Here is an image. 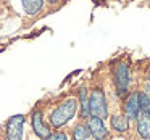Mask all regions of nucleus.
I'll return each instance as SVG.
<instances>
[{
	"mask_svg": "<svg viewBox=\"0 0 150 140\" xmlns=\"http://www.w3.org/2000/svg\"><path fill=\"white\" fill-rule=\"evenodd\" d=\"M76 110H78V103L76 100L69 98V100H65L60 106H57L55 110L50 114V122H52L53 127H62L68 122L69 119H73L76 114Z\"/></svg>",
	"mask_w": 150,
	"mask_h": 140,
	"instance_id": "obj_1",
	"label": "nucleus"
},
{
	"mask_svg": "<svg viewBox=\"0 0 150 140\" xmlns=\"http://www.w3.org/2000/svg\"><path fill=\"white\" fill-rule=\"evenodd\" d=\"M89 110H91V116L100 117V119L108 116L107 100H105V95L100 89H94L91 92V97H89Z\"/></svg>",
	"mask_w": 150,
	"mask_h": 140,
	"instance_id": "obj_2",
	"label": "nucleus"
},
{
	"mask_svg": "<svg viewBox=\"0 0 150 140\" xmlns=\"http://www.w3.org/2000/svg\"><path fill=\"white\" fill-rule=\"evenodd\" d=\"M23 126H24L23 114L11 116L7 122V139L8 140H21L23 139Z\"/></svg>",
	"mask_w": 150,
	"mask_h": 140,
	"instance_id": "obj_3",
	"label": "nucleus"
},
{
	"mask_svg": "<svg viewBox=\"0 0 150 140\" xmlns=\"http://www.w3.org/2000/svg\"><path fill=\"white\" fill-rule=\"evenodd\" d=\"M115 84H116V89H118V94L120 95L127 92V87H129V69H127V65L123 61L115 69Z\"/></svg>",
	"mask_w": 150,
	"mask_h": 140,
	"instance_id": "obj_4",
	"label": "nucleus"
},
{
	"mask_svg": "<svg viewBox=\"0 0 150 140\" xmlns=\"http://www.w3.org/2000/svg\"><path fill=\"white\" fill-rule=\"evenodd\" d=\"M33 129H34V134H36L39 139H49L52 134H50V129L45 122H44V116L40 111H34L33 113Z\"/></svg>",
	"mask_w": 150,
	"mask_h": 140,
	"instance_id": "obj_5",
	"label": "nucleus"
},
{
	"mask_svg": "<svg viewBox=\"0 0 150 140\" xmlns=\"http://www.w3.org/2000/svg\"><path fill=\"white\" fill-rule=\"evenodd\" d=\"M137 132L142 139L150 140V113L147 111H139L137 114Z\"/></svg>",
	"mask_w": 150,
	"mask_h": 140,
	"instance_id": "obj_6",
	"label": "nucleus"
},
{
	"mask_svg": "<svg viewBox=\"0 0 150 140\" xmlns=\"http://www.w3.org/2000/svg\"><path fill=\"white\" fill-rule=\"evenodd\" d=\"M89 129H91V134H92V137L94 139H97V140H103L105 137L108 135V130H107V127L103 126V122H102V119L100 117H95V116H92L91 119H89Z\"/></svg>",
	"mask_w": 150,
	"mask_h": 140,
	"instance_id": "obj_7",
	"label": "nucleus"
},
{
	"mask_svg": "<svg viewBox=\"0 0 150 140\" xmlns=\"http://www.w3.org/2000/svg\"><path fill=\"white\" fill-rule=\"evenodd\" d=\"M140 111V105H139V94H132L126 101V116L127 119L134 121L137 119V114Z\"/></svg>",
	"mask_w": 150,
	"mask_h": 140,
	"instance_id": "obj_8",
	"label": "nucleus"
},
{
	"mask_svg": "<svg viewBox=\"0 0 150 140\" xmlns=\"http://www.w3.org/2000/svg\"><path fill=\"white\" fill-rule=\"evenodd\" d=\"M21 4H23V8L28 15L34 16L37 15L44 7V0H21Z\"/></svg>",
	"mask_w": 150,
	"mask_h": 140,
	"instance_id": "obj_9",
	"label": "nucleus"
},
{
	"mask_svg": "<svg viewBox=\"0 0 150 140\" xmlns=\"http://www.w3.org/2000/svg\"><path fill=\"white\" fill-rule=\"evenodd\" d=\"M111 126L120 132H124V130L129 129V119H127V116L115 114V116H111Z\"/></svg>",
	"mask_w": 150,
	"mask_h": 140,
	"instance_id": "obj_10",
	"label": "nucleus"
},
{
	"mask_svg": "<svg viewBox=\"0 0 150 140\" xmlns=\"http://www.w3.org/2000/svg\"><path fill=\"white\" fill-rule=\"evenodd\" d=\"M91 129L89 126H84V124H79V126L74 127L73 130V139L74 140H89L91 139Z\"/></svg>",
	"mask_w": 150,
	"mask_h": 140,
	"instance_id": "obj_11",
	"label": "nucleus"
},
{
	"mask_svg": "<svg viewBox=\"0 0 150 140\" xmlns=\"http://www.w3.org/2000/svg\"><path fill=\"white\" fill-rule=\"evenodd\" d=\"M79 97H81V105H82V116H91L89 100L86 98V89H81V90H79Z\"/></svg>",
	"mask_w": 150,
	"mask_h": 140,
	"instance_id": "obj_12",
	"label": "nucleus"
},
{
	"mask_svg": "<svg viewBox=\"0 0 150 140\" xmlns=\"http://www.w3.org/2000/svg\"><path fill=\"white\" fill-rule=\"evenodd\" d=\"M139 105L142 111L150 113V98L147 97V94H139Z\"/></svg>",
	"mask_w": 150,
	"mask_h": 140,
	"instance_id": "obj_13",
	"label": "nucleus"
},
{
	"mask_svg": "<svg viewBox=\"0 0 150 140\" xmlns=\"http://www.w3.org/2000/svg\"><path fill=\"white\" fill-rule=\"evenodd\" d=\"M47 140H68V137H66V134H63V132H57V134H52Z\"/></svg>",
	"mask_w": 150,
	"mask_h": 140,
	"instance_id": "obj_14",
	"label": "nucleus"
},
{
	"mask_svg": "<svg viewBox=\"0 0 150 140\" xmlns=\"http://www.w3.org/2000/svg\"><path fill=\"white\" fill-rule=\"evenodd\" d=\"M145 94L150 98V72H149V79H147V85H145Z\"/></svg>",
	"mask_w": 150,
	"mask_h": 140,
	"instance_id": "obj_15",
	"label": "nucleus"
},
{
	"mask_svg": "<svg viewBox=\"0 0 150 140\" xmlns=\"http://www.w3.org/2000/svg\"><path fill=\"white\" fill-rule=\"evenodd\" d=\"M50 4H55V2H58V0H49Z\"/></svg>",
	"mask_w": 150,
	"mask_h": 140,
	"instance_id": "obj_16",
	"label": "nucleus"
}]
</instances>
